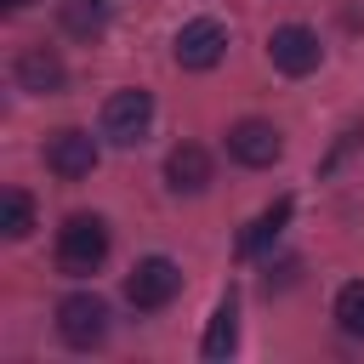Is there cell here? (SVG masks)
Here are the masks:
<instances>
[{
  "mask_svg": "<svg viewBox=\"0 0 364 364\" xmlns=\"http://www.w3.org/2000/svg\"><path fill=\"white\" fill-rule=\"evenodd\" d=\"M102 256H108V222L102 216H68L63 228H57V267L68 273V279H80V273H97L102 267Z\"/></svg>",
  "mask_w": 364,
  "mask_h": 364,
  "instance_id": "cell-1",
  "label": "cell"
},
{
  "mask_svg": "<svg viewBox=\"0 0 364 364\" xmlns=\"http://www.w3.org/2000/svg\"><path fill=\"white\" fill-rule=\"evenodd\" d=\"M148 125H154V97H148L142 85H125V91H114V97L102 102V136H108V142L136 148V142L148 136Z\"/></svg>",
  "mask_w": 364,
  "mask_h": 364,
  "instance_id": "cell-2",
  "label": "cell"
},
{
  "mask_svg": "<svg viewBox=\"0 0 364 364\" xmlns=\"http://www.w3.org/2000/svg\"><path fill=\"white\" fill-rule=\"evenodd\" d=\"M176 290H182V267H176L171 256H142V262L131 267V279H125V301H131L136 313H159Z\"/></svg>",
  "mask_w": 364,
  "mask_h": 364,
  "instance_id": "cell-3",
  "label": "cell"
},
{
  "mask_svg": "<svg viewBox=\"0 0 364 364\" xmlns=\"http://www.w3.org/2000/svg\"><path fill=\"white\" fill-rule=\"evenodd\" d=\"M57 336H63L68 347H97V341L108 336V301L91 296V290L63 296V301H57Z\"/></svg>",
  "mask_w": 364,
  "mask_h": 364,
  "instance_id": "cell-4",
  "label": "cell"
},
{
  "mask_svg": "<svg viewBox=\"0 0 364 364\" xmlns=\"http://www.w3.org/2000/svg\"><path fill=\"white\" fill-rule=\"evenodd\" d=\"M222 51H228V28H222L216 17H193V23H182V28H176V40H171L176 68H193V74L216 68V63H222Z\"/></svg>",
  "mask_w": 364,
  "mask_h": 364,
  "instance_id": "cell-5",
  "label": "cell"
},
{
  "mask_svg": "<svg viewBox=\"0 0 364 364\" xmlns=\"http://www.w3.org/2000/svg\"><path fill=\"white\" fill-rule=\"evenodd\" d=\"M267 57H273V68H279V74L301 80V74H313V68H318L324 46H318V34H313V28L284 23V28H273V34H267Z\"/></svg>",
  "mask_w": 364,
  "mask_h": 364,
  "instance_id": "cell-6",
  "label": "cell"
},
{
  "mask_svg": "<svg viewBox=\"0 0 364 364\" xmlns=\"http://www.w3.org/2000/svg\"><path fill=\"white\" fill-rule=\"evenodd\" d=\"M46 165L63 176V182H80V176H91L97 171V136L91 131H57L51 142H46Z\"/></svg>",
  "mask_w": 364,
  "mask_h": 364,
  "instance_id": "cell-7",
  "label": "cell"
},
{
  "mask_svg": "<svg viewBox=\"0 0 364 364\" xmlns=\"http://www.w3.org/2000/svg\"><path fill=\"white\" fill-rule=\"evenodd\" d=\"M228 154H233L239 165L262 171V165H273V159L284 154V136H279L267 119H239V125L228 131Z\"/></svg>",
  "mask_w": 364,
  "mask_h": 364,
  "instance_id": "cell-8",
  "label": "cell"
},
{
  "mask_svg": "<svg viewBox=\"0 0 364 364\" xmlns=\"http://www.w3.org/2000/svg\"><path fill=\"white\" fill-rule=\"evenodd\" d=\"M63 80H68V68H63V57L51 46H23L17 51V85L23 91L51 97V91H63Z\"/></svg>",
  "mask_w": 364,
  "mask_h": 364,
  "instance_id": "cell-9",
  "label": "cell"
},
{
  "mask_svg": "<svg viewBox=\"0 0 364 364\" xmlns=\"http://www.w3.org/2000/svg\"><path fill=\"white\" fill-rule=\"evenodd\" d=\"M165 182H171L176 193H199V188L210 182V154H205L199 142L171 148V159H165Z\"/></svg>",
  "mask_w": 364,
  "mask_h": 364,
  "instance_id": "cell-10",
  "label": "cell"
},
{
  "mask_svg": "<svg viewBox=\"0 0 364 364\" xmlns=\"http://www.w3.org/2000/svg\"><path fill=\"white\" fill-rule=\"evenodd\" d=\"M57 23H63V34H74V40H97V34L108 28V0H63V6H57Z\"/></svg>",
  "mask_w": 364,
  "mask_h": 364,
  "instance_id": "cell-11",
  "label": "cell"
},
{
  "mask_svg": "<svg viewBox=\"0 0 364 364\" xmlns=\"http://www.w3.org/2000/svg\"><path fill=\"white\" fill-rule=\"evenodd\" d=\"M284 222H290V199H273V205H267V210L239 233V256H262V250L284 233Z\"/></svg>",
  "mask_w": 364,
  "mask_h": 364,
  "instance_id": "cell-12",
  "label": "cell"
},
{
  "mask_svg": "<svg viewBox=\"0 0 364 364\" xmlns=\"http://www.w3.org/2000/svg\"><path fill=\"white\" fill-rule=\"evenodd\" d=\"M233 341H239V307H233V296H228V301H216V313H210V324H205L199 353H205V358H228V353H233Z\"/></svg>",
  "mask_w": 364,
  "mask_h": 364,
  "instance_id": "cell-13",
  "label": "cell"
},
{
  "mask_svg": "<svg viewBox=\"0 0 364 364\" xmlns=\"http://www.w3.org/2000/svg\"><path fill=\"white\" fill-rule=\"evenodd\" d=\"M0 228H6V239H28L34 233V199L23 188H6L0 193Z\"/></svg>",
  "mask_w": 364,
  "mask_h": 364,
  "instance_id": "cell-14",
  "label": "cell"
},
{
  "mask_svg": "<svg viewBox=\"0 0 364 364\" xmlns=\"http://www.w3.org/2000/svg\"><path fill=\"white\" fill-rule=\"evenodd\" d=\"M336 324L347 336H364V279H353V284L336 290Z\"/></svg>",
  "mask_w": 364,
  "mask_h": 364,
  "instance_id": "cell-15",
  "label": "cell"
},
{
  "mask_svg": "<svg viewBox=\"0 0 364 364\" xmlns=\"http://www.w3.org/2000/svg\"><path fill=\"white\" fill-rule=\"evenodd\" d=\"M0 6H6V11H23V6H28V0H0Z\"/></svg>",
  "mask_w": 364,
  "mask_h": 364,
  "instance_id": "cell-16",
  "label": "cell"
}]
</instances>
